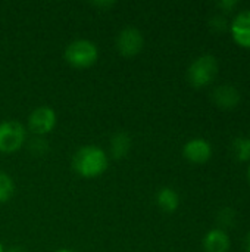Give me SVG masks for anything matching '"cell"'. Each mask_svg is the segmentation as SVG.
<instances>
[{
	"label": "cell",
	"mask_w": 250,
	"mask_h": 252,
	"mask_svg": "<svg viewBox=\"0 0 250 252\" xmlns=\"http://www.w3.org/2000/svg\"><path fill=\"white\" fill-rule=\"evenodd\" d=\"M72 170L84 179H96L108 171L109 157L108 154L94 145L80 148L72 157Z\"/></svg>",
	"instance_id": "6da1fadb"
},
{
	"label": "cell",
	"mask_w": 250,
	"mask_h": 252,
	"mask_svg": "<svg viewBox=\"0 0 250 252\" xmlns=\"http://www.w3.org/2000/svg\"><path fill=\"white\" fill-rule=\"evenodd\" d=\"M99 59V49L96 43L85 38H78L69 43L65 49V61L77 69L93 66Z\"/></svg>",
	"instance_id": "7a4b0ae2"
},
{
	"label": "cell",
	"mask_w": 250,
	"mask_h": 252,
	"mask_svg": "<svg viewBox=\"0 0 250 252\" xmlns=\"http://www.w3.org/2000/svg\"><path fill=\"white\" fill-rule=\"evenodd\" d=\"M218 69V61L214 55H202L190 63L187 69V80L193 87L203 89L217 78Z\"/></svg>",
	"instance_id": "3957f363"
},
{
	"label": "cell",
	"mask_w": 250,
	"mask_h": 252,
	"mask_svg": "<svg viewBox=\"0 0 250 252\" xmlns=\"http://www.w3.org/2000/svg\"><path fill=\"white\" fill-rule=\"evenodd\" d=\"M27 142L25 127L15 120L0 123V154L10 155L18 152Z\"/></svg>",
	"instance_id": "277c9868"
},
{
	"label": "cell",
	"mask_w": 250,
	"mask_h": 252,
	"mask_svg": "<svg viewBox=\"0 0 250 252\" xmlns=\"http://www.w3.org/2000/svg\"><path fill=\"white\" fill-rule=\"evenodd\" d=\"M56 127V112L50 106H38L28 117V130L37 137L46 136Z\"/></svg>",
	"instance_id": "5b68a950"
},
{
	"label": "cell",
	"mask_w": 250,
	"mask_h": 252,
	"mask_svg": "<svg viewBox=\"0 0 250 252\" xmlns=\"http://www.w3.org/2000/svg\"><path fill=\"white\" fill-rule=\"evenodd\" d=\"M144 47V37L139 28L127 27L116 37V49L125 58L137 56Z\"/></svg>",
	"instance_id": "8992f818"
},
{
	"label": "cell",
	"mask_w": 250,
	"mask_h": 252,
	"mask_svg": "<svg viewBox=\"0 0 250 252\" xmlns=\"http://www.w3.org/2000/svg\"><path fill=\"white\" fill-rule=\"evenodd\" d=\"M183 155L192 164H205L212 157V146L206 139L194 137L184 145Z\"/></svg>",
	"instance_id": "52a82bcc"
},
{
	"label": "cell",
	"mask_w": 250,
	"mask_h": 252,
	"mask_svg": "<svg viewBox=\"0 0 250 252\" xmlns=\"http://www.w3.org/2000/svg\"><path fill=\"white\" fill-rule=\"evenodd\" d=\"M230 32L236 44L250 49V9L239 12L230 24Z\"/></svg>",
	"instance_id": "ba28073f"
},
{
	"label": "cell",
	"mask_w": 250,
	"mask_h": 252,
	"mask_svg": "<svg viewBox=\"0 0 250 252\" xmlns=\"http://www.w3.org/2000/svg\"><path fill=\"white\" fill-rule=\"evenodd\" d=\"M240 100H242L240 92L234 86L221 84L212 90V102L221 109L225 111L234 109L240 103Z\"/></svg>",
	"instance_id": "9c48e42d"
},
{
	"label": "cell",
	"mask_w": 250,
	"mask_h": 252,
	"mask_svg": "<svg viewBox=\"0 0 250 252\" xmlns=\"http://www.w3.org/2000/svg\"><path fill=\"white\" fill-rule=\"evenodd\" d=\"M230 247H231V241L228 233L220 227L209 230L203 238L205 252H228Z\"/></svg>",
	"instance_id": "30bf717a"
},
{
	"label": "cell",
	"mask_w": 250,
	"mask_h": 252,
	"mask_svg": "<svg viewBox=\"0 0 250 252\" xmlns=\"http://www.w3.org/2000/svg\"><path fill=\"white\" fill-rule=\"evenodd\" d=\"M133 146V139L127 131H116L109 142V154L113 159H122L128 155Z\"/></svg>",
	"instance_id": "8fae6325"
},
{
	"label": "cell",
	"mask_w": 250,
	"mask_h": 252,
	"mask_svg": "<svg viewBox=\"0 0 250 252\" xmlns=\"http://www.w3.org/2000/svg\"><path fill=\"white\" fill-rule=\"evenodd\" d=\"M156 204L164 213H174L180 207V195L172 188H162L156 195Z\"/></svg>",
	"instance_id": "7c38bea8"
},
{
	"label": "cell",
	"mask_w": 250,
	"mask_h": 252,
	"mask_svg": "<svg viewBox=\"0 0 250 252\" xmlns=\"http://www.w3.org/2000/svg\"><path fill=\"white\" fill-rule=\"evenodd\" d=\"M231 152L234 158L240 162L250 161V137H236L231 145Z\"/></svg>",
	"instance_id": "4fadbf2b"
},
{
	"label": "cell",
	"mask_w": 250,
	"mask_h": 252,
	"mask_svg": "<svg viewBox=\"0 0 250 252\" xmlns=\"http://www.w3.org/2000/svg\"><path fill=\"white\" fill-rule=\"evenodd\" d=\"M15 195V182L13 179L4 173L0 171V204L9 202Z\"/></svg>",
	"instance_id": "5bb4252c"
},
{
	"label": "cell",
	"mask_w": 250,
	"mask_h": 252,
	"mask_svg": "<svg viewBox=\"0 0 250 252\" xmlns=\"http://www.w3.org/2000/svg\"><path fill=\"white\" fill-rule=\"evenodd\" d=\"M217 221L220 224V229H222V230H225L227 227H234L236 221H237L236 211L231 208H222L217 216Z\"/></svg>",
	"instance_id": "9a60e30c"
},
{
	"label": "cell",
	"mask_w": 250,
	"mask_h": 252,
	"mask_svg": "<svg viewBox=\"0 0 250 252\" xmlns=\"http://www.w3.org/2000/svg\"><path fill=\"white\" fill-rule=\"evenodd\" d=\"M208 25H209V28H211L214 32H217V34H222V32H225L227 30H230V22H228V19L225 18V15H222V13H217V15L211 16Z\"/></svg>",
	"instance_id": "2e32d148"
},
{
	"label": "cell",
	"mask_w": 250,
	"mask_h": 252,
	"mask_svg": "<svg viewBox=\"0 0 250 252\" xmlns=\"http://www.w3.org/2000/svg\"><path fill=\"white\" fill-rule=\"evenodd\" d=\"M237 6H239V0H221L217 3V7L221 10L222 15L234 12L237 9Z\"/></svg>",
	"instance_id": "e0dca14e"
},
{
	"label": "cell",
	"mask_w": 250,
	"mask_h": 252,
	"mask_svg": "<svg viewBox=\"0 0 250 252\" xmlns=\"http://www.w3.org/2000/svg\"><path fill=\"white\" fill-rule=\"evenodd\" d=\"M29 151L34 154V155H43L46 151H47V145H46V140L40 139V137H35L34 140H31L29 143Z\"/></svg>",
	"instance_id": "ac0fdd59"
},
{
	"label": "cell",
	"mask_w": 250,
	"mask_h": 252,
	"mask_svg": "<svg viewBox=\"0 0 250 252\" xmlns=\"http://www.w3.org/2000/svg\"><path fill=\"white\" fill-rule=\"evenodd\" d=\"M94 7H105V9H111L115 6V1H93L91 3Z\"/></svg>",
	"instance_id": "d6986e66"
},
{
	"label": "cell",
	"mask_w": 250,
	"mask_h": 252,
	"mask_svg": "<svg viewBox=\"0 0 250 252\" xmlns=\"http://www.w3.org/2000/svg\"><path fill=\"white\" fill-rule=\"evenodd\" d=\"M243 247H245V251L250 252V232L246 235V238H245V244H243Z\"/></svg>",
	"instance_id": "ffe728a7"
},
{
	"label": "cell",
	"mask_w": 250,
	"mask_h": 252,
	"mask_svg": "<svg viewBox=\"0 0 250 252\" xmlns=\"http://www.w3.org/2000/svg\"><path fill=\"white\" fill-rule=\"evenodd\" d=\"M56 252H75V251H72V250H66V248H63V250H59V251H56Z\"/></svg>",
	"instance_id": "44dd1931"
},
{
	"label": "cell",
	"mask_w": 250,
	"mask_h": 252,
	"mask_svg": "<svg viewBox=\"0 0 250 252\" xmlns=\"http://www.w3.org/2000/svg\"><path fill=\"white\" fill-rule=\"evenodd\" d=\"M10 252H22V251H21V250H19V248L16 247V248H12V251H10Z\"/></svg>",
	"instance_id": "7402d4cb"
},
{
	"label": "cell",
	"mask_w": 250,
	"mask_h": 252,
	"mask_svg": "<svg viewBox=\"0 0 250 252\" xmlns=\"http://www.w3.org/2000/svg\"><path fill=\"white\" fill-rule=\"evenodd\" d=\"M248 179H249V183H250V165H249V168H248Z\"/></svg>",
	"instance_id": "603a6c76"
},
{
	"label": "cell",
	"mask_w": 250,
	"mask_h": 252,
	"mask_svg": "<svg viewBox=\"0 0 250 252\" xmlns=\"http://www.w3.org/2000/svg\"><path fill=\"white\" fill-rule=\"evenodd\" d=\"M0 252H4V247L1 245V242H0Z\"/></svg>",
	"instance_id": "cb8c5ba5"
}]
</instances>
